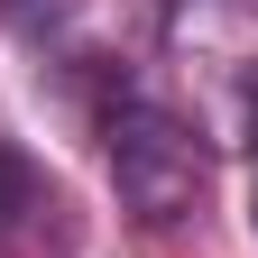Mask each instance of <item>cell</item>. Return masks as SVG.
<instances>
[{"label": "cell", "instance_id": "cell-1", "mask_svg": "<svg viewBox=\"0 0 258 258\" xmlns=\"http://www.w3.org/2000/svg\"><path fill=\"white\" fill-rule=\"evenodd\" d=\"M102 148H111V184L120 203L148 221V231H166L203 203V139L166 111V102H120L102 120Z\"/></svg>", "mask_w": 258, "mask_h": 258}, {"label": "cell", "instance_id": "cell-2", "mask_svg": "<svg viewBox=\"0 0 258 258\" xmlns=\"http://www.w3.org/2000/svg\"><path fill=\"white\" fill-rule=\"evenodd\" d=\"M249 221H258V203H249Z\"/></svg>", "mask_w": 258, "mask_h": 258}]
</instances>
